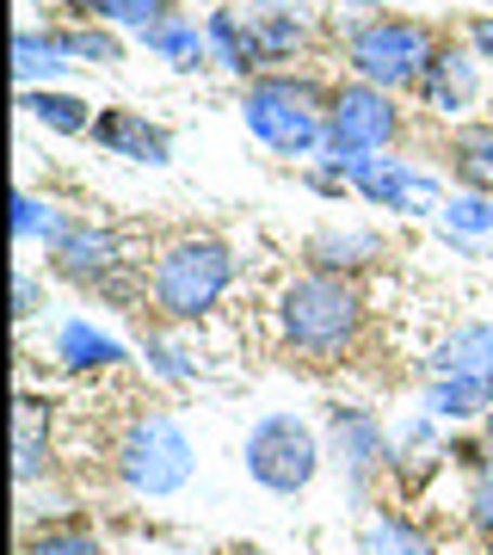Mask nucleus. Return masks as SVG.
<instances>
[{
  "label": "nucleus",
  "mask_w": 493,
  "mask_h": 555,
  "mask_svg": "<svg viewBox=\"0 0 493 555\" xmlns=\"http://www.w3.org/2000/svg\"><path fill=\"white\" fill-rule=\"evenodd\" d=\"M364 327H371V302H364L358 278L296 272L277 291V339H284L290 364H309V371L346 364L358 352Z\"/></svg>",
  "instance_id": "nucleus-1"
},
{
  "label": "nucleus",
  "mask_w": 493,
  "mask_h": 555,
  "mask_svg": "<svg viewBox=\"0 0 493 555\" xmlns=\"http://www.w3.org/2000/svg\"><path fill=\"white\" fill-rule=\"evenodd\" d=\"M235 284V254L217 235H179L155 254V266L142 272V309H155L160 327H197L204 315H217V302Z\"/></svg>",
  "instance_id": "nucleus-2"
},
{
  "label": "nucleus",
  "mask_w": 493,
  "mask_h": 555,
  "mask_svg": "<svg viewBox=\"0 0 493 555\" xmlns=\"http://www.w3.org/2000/svg\"><path fill=\"white\" fill-rule=\"evenodd\" d=\"M327 105H334V87H321L315 75L272 68V75L247 80L241 118H247V130H254L272 155L309 160V155H327Z\"/></svg>",
  "instance_id": "nucleus-3"
},
{
  "label": "nucleus",
  "mask_w": 493,
  "mask_h": 555,
  "mask_svg": "<svg viewBox=\"0 0 493 555\" xmlns=\"http://www.w3.org/2000/svg\"><path fill=\"white\" fill-rule=\"evenodd\" d=\"M438 38H444V31L414 20V13H358V20H346V31H339V50H346L352 80H371L382 93H407V87H419Z\"/></svg>",
  "instance_id": "nucleus-4"
},
{
  "label": "nucleus",
  "mask_w": 493,
  "mask_h": 555,
  "mask_svg": "<svg viewBox=\"0 0 493 555\" xmlns=\"http://www.w3.org/2000/svg\"><path fill=\"white\" fill-rule=\"evenodd\" d=\"M112 469H118V481L137 500H167L192 481L197 451L167 408H142V414L124 420L118 444H112Z\"/></svg>",
  "instance_id": "nucleus-5"
},
{
  "label": "nucleus",
  "mask_w": 493,
  "mask_h": 555,
  "mask_svg": "<svg viewBox=\"0 0 493 555\" xmlns=\"http://www.w3.org/2000/svg\"><path fill=\"white\" fill-rule=\"evenodd\" d=\"M321 456H327V438L296 414H259L247 444H241V463H247V481L265 488L277 500H296L309 481L321 476Z\"/></svg>",
  "instance_id": "nucleus-6"
},
{
  "label": "nucleus",
  "mask_w": 493,
  "mask_h": 555,
  "mask_svg": "<svg viewBox=\"0 0 493 555\" xmlns=\"http://www.w3.org/2000/svg\"><path fill=\"white\" fill-rule=\"evenodd\" d=\"M407 137V112L394 93L371 87V80H339L334 105H327V155L358 160V155H389Z\"/></svg>",
  "instance_id": "nucleus-7"
},
{
  "label": "nucleus",
  "mask_w": 493,
  "mask_h": 555,
  "mask_svg": "<svg viewBox=\"0 0 493 555\" xmlns=\"http://www.w3.org/2000/svg\"><path fill=\"white\" fill-rule=\"evenodd\" d=\"M327 456L339 463V476L352 481V494L364 500L376 476H389V426L376 408L358 401H334L327 408Z\"/></svg>",
  "instance_id": "nucleus-8"
},
{
  "label": "nucleus",
  "mask_w": 493,
  "mask_h": 555,
  "mask_svg": "<svg viewBox=\"0 0 493 555\" xmlns=\"http://www.w3.org/2000/svg\"><path fill=\"white\" fill-rule=\"evenodd\" d=\"M43 254H50V272L80 284V291H105V284L124 272L118 235L99 229V222H62L56 235L43 241Z\"/></svg>",
  "instance_id": "nucleus-9"
},
{
  "label": "nucleus",
  "mask_w": 493,
  "mask_h": 555,
  "mask_svg": "<svg viewBox=\"0 0 493 555\" xmlns=\"http://www.w3.org/2000/svg\"><path fill=\"white\" fill-rule=\"evenodd\" d=\"M346 179H352V192L376 210H432L444 204L432 173H419L414 160H394V155H358L346 160Z\"/></svg>",
  "instance_id": "nucleus-10"
},
{
  "label": "nucleus",
  "mask_w": 493,
  "mask_h": 555,
  "mask_svg": "<svg viewBox=\"0 0 493 555\" xmlns=\"http://www.w3.org/2000/svg\"><path fill=\"white\" fill-rule=\"evenodd\" d=\"M414 93H419V105H426V112H438V118H463V112L481 100V56H475V43L444 31Z\"/></svg>",
  "instance_id": "nucleus-11"
},
{
  "label": "nucleus",
  "mask_w": 493,
  "mask_h": 555,
  "mask_svg": "<svg viewBox=\"0 0 493 555\" xmlns=\"http://www.w3.org/2000/svg\"><path fill=\"white\" fill-rule=\"evenodd\" d=\"M93 142L105 155L137 160V167H167L173 160V130L160 118H148V112H130V105H99Z\"/></svg>",
  "instance_id": "nucleus-12"
},
{
  "label": "nucleus",
  "mask_w": 493,
  "mask_h": 555,
  "mask_svg": "<svg viewBox=\"0 0 493 555\" xmlns=\"http://www.w3.org/2000/svg\"><path fill=\"white\" fill-rule=\"evenodd\" d=\"M382 254H389V241L376 235V229H315V235L302 241V272L364 278Z\"/></svg>",
  "instance_id": "nucleus-13"
},
{
  "label": "nucleus",
  "mask_w": 493,
  "mask_h": 555,
  "mask_svg": "<svg viewBox=\"0 0 493 555\" xmlns=\"http://www.w3.org/2000/svg\"><path fill=\"white\" fill-rule=\"evenodd\" d=\"M204 31H210V56H217L222 75H235L241 87L265 75V50H259V25H254V13L217 7V13H204Z\"/></svg>",
  "instance_id": "nucleus-14"
},
{
  "label": "nucleus",
  "mask_w": 493,
  "mask_h": 555,
  "mask_svg": "<svg viewBox=\"0 0 493 555\" xmlns=\"http://www.w3.org/2000/svg\"><path fill=\"white\" fill-rule=\"evenodd\" d=\"M444 167L463 192H488L493 198V118H463L444 137Z\"/></svg>",
  "instance_id": "nucleus-15"
},
{
  "label": "nucleus",
  "mask_w": 493,
  "mask_h": 555,
  "mask_svg": "<svg viewBox=\"0 0 493 555\" xmlns=\"http://www.w3.org/2000/svg\"><path fill=\"white\" fill-rule=\"evenodd\" d=\"M438 426H463V420H488L493 414V377H469V371H456V377H432L426 401H419Z\"/></svg>",
  "instance_id": "nucleus-16"
},
{
  "label": "nucleus",
  "mask_w": 493,
  "mask_h": 555,
  "mask_svg": "<svg viewBox=\"0 0 493 555\" xmlns=\"http://www.w3.org/2000/svg\"><path fill=\"white\" fill-rule=\"evenodd\" d=\"M68 20H87V25H112V31H155L160 20H173L179 0H62Z\"/></svg>",
  "instance_id": "nucleus-17"
},
{
  "label": "nucleus",
  "mask_w": 493,
  "mask_h": 555,
  "mask_svg": "<svg viewBox=\"0 0 493 555\" xmlns=\"http://www.w3.org/2000/svg\"><path fill=\"white\" fill-rule=\"evenodd\" d=\"M142 43L155 50L160 62H173L179 75H197V68H210V31H204V20H192V13H173V20H160L155 31H142Z\"/></svg>",
  "instance_id": "nucleus-18"
},
{
  "label": "nucleus",
  "mask_w": 493,
  "mask_h": 555,
  "mask_svg": "<svg viewBox=\"0 0 493 555\" xmlns=\"http://www.w3.org/2000/svg\"><path fill=\"white\" fill-rule=\"evenodd\" d=\"M50 358L62 371H112V364H124V346L112 334H99L93 321H62L50 339Z\"/></svg>",
  "instance_id": "nucleus-19"
},
{
  "label": "nucleus",
  "mask_w": 493,
  "mask_h": 555,
  "mask_svg": "<svg viewBox=\"0 0 493 555\" xmlns=\"http://www.w3.org/2000/svg\"><path fill=\"white\" fill-rule=\"evenodd\" d=\"M432 371L438 377H456V371L493 377V321H463V327H451V334L438 339Z\"/></svg>",
  "instance_id": "nucleus-20"
},
{
  "label": "nucleus",
  "mask_w": 493,
  "mask_h": 555,
  "mask_svg": "<svg viewBox=\"0 0 493 555\" xmlns=\"http://www.w3.org/2000/svg\"><path fill=\"white\" fill-rule=\"evenodd\" d=\"M20 105L31 112V124H43L50 137H93V105L80 93H62V87H25Z\"/></svg>",
  "instance_id": "nucleus-21"
},
{
  "label": "nucleus",
  "mask_w": 493,
  "mask_h": 555,
  "mask_svg": "<svg viewBox=\"0 0 493 555\" xmlns=\"http://www.w3.org/2000/svg\"><path fill=\"white\" fill-rule=\"evenodd\" d=\"M259 25V50H265V68L277 62H296L309 43H315V20H309V7H284V13H254Z\"/></svg>",
  "instance_id": "nucleus-22"
},
{
  "label": "nucleus",
  "mask_w": 493,
  "mask_h": 555,
  "mask_svg": "<svg viewBox=\"0 0 493 555\" xmlns=\"http://www.w3.org/2000/svg\"><path fill=\"white\" fill-rule=\"evenodd\" d=\"M358 555H438V543L419 531L407 513L382 506V513H371V525L358 537Z\"/></svg>",
  "instance_id": "nucleus-23"
},
{
  "label": "nucleus",
  "mask_w": 493,
  "mask_h": 555,
  "mask_svg": "<svg viewBox=\"0 0 493 555\" xmlns=\"http://www.w3.org/2000/svg\"><path fill=\"white\" fill-rule=\"evenodd\" d=\"M68 68V50H62V31H38V25H25L20 38H13V75L20 87H43V80H56Z\"/></svg>",
  "instance_id": "nucleus-24"
},
{
  "label": "nucleus",
  "mask_w": 493,
  "mask_h": 555,
  "mask_svg": "<svg viewBox=\"0 0 493 555\" xmlns=\"http://www.w3.org/2000/svg\"><path fill=\"white\" fill-rule=\"evenodd\" d=\"M50 420H43L38 401H20V426H13V476L31 488L38 476H50Z\"/></svg>",
  "instance_id": "nucleus-25"
},
{
  "label": "nucleus",
  "mask_w": 493,
  "mask_h": 555,
  "mask_svg": "<svg viewBox=\"0 0 493 555\" xmlns=\"http://www.w3.org/2000/svg\"><path fill=\"white\" fill-rule=\"evenodd\" d=\"M20 555H112V550L99 543V531H87L80 518H68V525H25Z\"/></svg>",
  "instance_id": "nucleus-26"
},
{
  "label": "nucleus",
  "mask_w": 493,
  "mask_h": 555,
  "mask_svg": "<svg viewBox=\"0 0 493 555\" xmlns=\"http://www.w3.org/2000/svg\"><path fill=\"white\" fill-rule=\"evenodd\" d=\"M62 31V50H68V62H93V68H118L124 62V43L112 25H87V20H68L56 25Z\"/></svg>",
  "instance_id": "nucleus-27"
},
{
  "label": "nucleus",
  "mask_w": 493,
  "mask_h": 555,
  "mask_svg": "<svg viewBox=\"0 0 493 555\" xmlns=\"http://www.w3.org/2000/svg\"><path fill=\"white\" fill-rule=\"evenodd\" d=\"M438 217H444V229H451L463 247L481 241V235L493 241V198H488V192H456V198L438 204Z\"/></svg>",
  "instance_id": "nucleus-28"
},
{
  "label": "nucleus",
  "mask_w": 493,
  "mask_h": 555,
  "mask_svg": "<svg viewBox=\"0 0 493 555\" xmlns=\"http://www.w3.org/2000/svg\"><path fill=\"white\" fill-rule=\"evenodd\" d=\"M62 229V217H56V204H43V198H31V192H20V198H13V235L20 241H50Z\"/></svg>",
  "instance_id": "nucleus-29"
},
{
  "label": "nucleus",
  "mask_w": 493,
  "mask_h": 555,
  "mask_svg": "<svg viewBox=\"0 0 493 555\" xmlns=\"http://www.w3.org/2000/svg\"><path fill=\"white\" fill-rule=\"evenodd\" d=\"M142 352H148V364H155V377L167 383H192V364H185V352H173L160 334H142Z\"/></svg>",
  "instance_id": "nucleus-30"
},
{
  "label": "nucleus",
  "mask_w": 493,
  "mask_h": 555,
  "mask_svg": "<svg viewBox=\"0 0 493 555\" xmlns=\"http://www.w3.org/2000/svg\"><path fill=\"white\" fill-rule=\"evenodd\" d=\"M13 309H20V321H31V315H38V278L25 272V266L13 272Z\"/></svg>",
  "instance_id": "nucleus-31"
},
{
  "label": "nucleus",
  "mask_w": 493,
  "mask_h": 555,
  "mask_svg": "<svg viewBox=\"0 0 493 555\" xmlns=\"http://www.w3.org/2000/svg\"><path fill=\"white\" fill-rule=\"evenodd\" d=\"M463 38L475 43V56H481V62H493V13H481V20H469V31H463Z\"/></svg>",
  "instance_id": "nucleus-32"
},
{
  "label": "nucleus",
  "mask_w": 493,
  "mask_h": 555,
  "mask_svg": "<svg viewBox=\"0 0 493 555\" xmlns=\"http://www.w3.org/2000/svg\"><path fill=\"white\" fill-rule=\"evenodd\" d=\"M346 13H389V7H401V0H339Z\"/></svg>",
  "instance_id": "nucleus-33"
},
{
  "label": "nucleus",
  "mask_w": 493,
  "mask_h": 555,
  "mask_svg": "<svg viewBox=\"0 0 493 555\" xmlns=\"http://www.w3.org/2000/svg\"><path fill=\"white\" fill-rule=\"evenodd\" d=\"M217 555H272V550H265V543H222Z\"/></svg>",
  "instance_id": "nucleus-34"
},
{
  "label": "nucleus",
  "mask_w": 493,
  "mask_h": 555,
  "mask_svg": "<svg viewBox=\"0 0 493 555\" xmlns=\"http://www.w3.org/2000/svg\"><path fill=\"white\" fill-rule=\"evenodd\" d=\"M481 481H488V488H493V451H488V463H481Z\"/></svg>",
  "instance_id": "nucleus-35"
},
{
  "label": "nucleus",
  "mask_w": 493,
  "mask_h": 555,
  "mask_svg": "<svg viewBox=\"0 0 493 555\" xmlns=\"http://www.w3.org/2000/svg\"><path fill=\"white\" fill-rule=\"evenodd\" d=\"M488 444H493V414H488Z\"/></svg>",
  "instance_id": "nucleus-36"
}]
</instances>
